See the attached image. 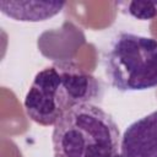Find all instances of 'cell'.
Returning <instances> with one entry per match:
<instances>
[{
	"mask_svg": "<svg viewBox=\"0 0 157 157\" xmlns=\"http://www.w3.org/2000/svg\"><path fill=\"white\" fill-rule=\"evenodd\" d=\"M103 97L101 82L70 61L55 63L40 70L26 93L23 107L34 123L50 126L71 108L93 103Z\"/></svg>",
	"mask_w": 157,
	"mask_h": 157,
	"instance_id": "cell-1",
	"label": "cell"
},
{
	"mask_svg": "<svg viewBox=\"0 0 157 157\" xmlns=\"http://www.w3.org/2000/svg\"><path fill=\"white\" fill-rule=\"evenodd\" d=\"M117 123L98 104L71 108L54 125V157H114L120 150Z\"/></svg>",
	"mask_w": 157,
	"mask_h": 157,
	"instance_id": "cell-2",
	"label": "cell"
},
{
	"mask_svg": "<svg viewBox=\"0 0 157 157\" xmlns=\"http://www.w3.org/2000/svg\"><path fill=\"white\" fill-rule=\"evenodd\" d=\"M105 75L121 92L157 87V39L119 33L105 58Z\"/></svg>",
	"mask_w": 157,
	"mask_h": 157,
	"instance_id": "cell-3",
	"label": "cell"
},
{
	"mask_svg": "<svg viewBox=\"0 0 157 157\" xmlns=\"http://www.w3.org/2000/svg\"><path fill=\"white\" fill-rule=\"evenodd\" d=\"M121 157H157V110L130 124L120 141Z\"/></svg>",
	"mask_w": 157,
	"mask_h": 157,
	"instance_id": "cell-4",
	"label": "cell"
},
{
	"mask_svg": "<svg viewBox=\"0 0 157 157\" xmlns=\"http://www.w3.org/2000/svg\"><path fill=\"white\" fill-rule=\"evenodd\" d=\"M64 6V1H0V9L4 15L25 22L48 20L59 13Z\"/></svg>",
	"mask_w": 157,
	"mask_h": 157,
	"instance_id": "cell-5",
	"label": "cell"
},
{
	"mask_svg": "<svg viewBox=\"0 0 157 157\" xmlns=\"http://www.w3.org/2000/svg\"><path fill=\"white\" fill-rule=\"evenodd\" d=\"M128 7H129L128 11L139 20H150L157 16V2L132 1L128 4Z\"/></svg>",
	"mask_w": 157,
	"mask_h": 157,
	"instance_id": "cell-6",
	"label": "cell"
},
{
	"mask_svg": "<svg viewBox=\"0 0 157 157\" xmlns=\"http://www.w3.org/2000/svg\"><path fill=\"white\" fill-rule=\"evenodd\" d=\"M114 157H121V155H120V153H118V155H117V156H114Z\"/></svg>",
	"mask_w": 157,
	"mask_h": 157,
	"instance_id": "cell-7",
	"label": "cell"
}]
</instances>
